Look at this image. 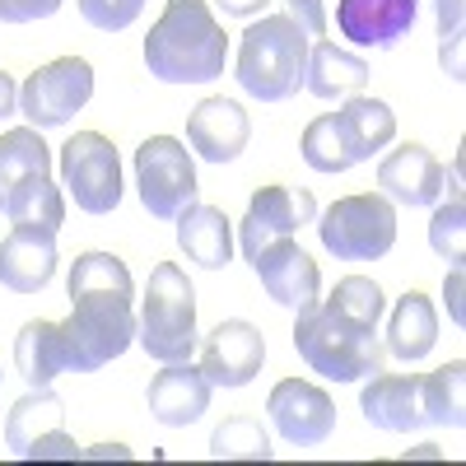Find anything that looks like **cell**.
<instances>
[{
    "instance_id": "cell-1",
    "label": "cell",
    "mask_w": 466,
    "mask_h": 466,
    "mask_svg": "<svg viewBox=\"0 0 466 466\" xmlns=\"http://www.w3.org/2000/svg\"><path fill=\"white\" fill-rule=\"evenodd\" d=\"M145 66L164 85H210L228 66V33L206 0H168L145 37Z\"/></svg>"
},
{
    "instance_id": "cell-2",
    "label": "cell",
    "mask_w": 466,
    "mask_h": 466,
    "mask_svg": "<svg viewBox=\"0 0 466 466\" xmlns=\"http://www.w3.org/2000/svg\"><path fill=\"white\" fill-rule=\"evenodd\" d=\"M294 350L308 369L331 382H360V378H373L387 369V345L378 340V327L345 318L340 308H331L322 299L299 313Z\"/></svg>"
},
{
    "instance_id": "cell-3",
    "label": "cell",
    "mask_w": 466,
    "mask_h": 466,
    "mask_svg": "<svg viewBox=\"0 0 466 466\" xmlns=\"http://www.w3.org/2000/svg\"><path fill=\"white\" fill-rule=\"evenodd\" d=\"M56 340H61V369L66 373H94L112 360H122L136 340L131 294H116V289L70 294V318L56 322Z\"/></svg>"
},
{
    "instance_id": "cell-4",
    "label": "cell",
    "mask_w": 466,
    "mask_h": 466,
    "mask_svg": "<svg viewBox=\"0 0 466 466\" xmlns=\"http://www.w3.org/2000/svg\"><path fill=\"white\" fill-rule=\"evenodd\" d=\"M308 37L289 15H261L238 43V70L233 80L243 85V94L261 103H285L303 89V70H308Z\"/></svg>"
},
{
    "instance_id": "cell-5",
    "label": "cell",
    "mask_w": 466,
    "mask_h": 466,
    "mask_svg": "<svg viewBox=\"0 0 466 466\" xmlns=\"http://www.w3.org/2000/svg\"><path fill=\"white\" fill-rule=\"evenodd\" d=\"M136 340L149 360L182 364L197 355V289L173 261H159L149 270V285L136 313Z\"/></svg>"
},
{
    "instance_id": "cell-6",
    "label": "cell",
    "mask_w": 466,
    "mask_h": 466,
    "mask_svg": "<svg viewBox=\"0 0 466 466\" xmlns=\"http://www.w3.org/2000/svg\"><path fill=\"white\" fill-rule=\"evenodd\" d=\"M318 238L336 261H378L397 248V206L382 191L340 197L318 219Z\"/></svg>"
},
{
    "instance_id": "cell-7",
    "label": "cell",
    "mask_w": 466,
    "mask_h": 466,
    "mask_svg": "<svg viewBox=\"0 0 466 466\" xmlns=\"http://www.w3.org/2000/svg\"><path fill=\"white\" fill-rule=\"evenodd\" d=\"M136 187H140V206L154 219H177L201 191L187 145L173 136H149L136 149Z\"/></svg>"
},
{
    "instance_id": "cell-8",
    "label": "cell",
    "mask_w": 466,
    "mask_h": 466,
    "mask_svg": "<svg viewBox=\"0 0 466 466\" xmlns=\"http://www.w3.org/2000/svg\"><path fill=\"white\" fill-rule=\"evenodd\" d=\"M61 182L85 215H112L122 206V159L103 131H80L61 145Z\"/></svg>"
},
{
    "instance_id": "cell-9",
    "label": "cell",
    "mask_w": 466,
    "mask_h": 466,
    "mask_svg": "<svg viewBox=\"0 0 466 466\" xmlns=\"http://www.w3.org/2000/svg\"><path fill=\"white\" fill-rule=\"evenodd\" d=\"M89 98H94V66L85 56H56L24 80L19 112L37 131H52L66 127L80 107H89Z\"/></svg>"
},
{
    "instance_id": "cell-10",
    "label": "cell",
    "mask_w": 466,
    "mask_h": 466,
    "mask_svg": "<svg viewBox=\"0 0 466 466\" xmlns=\"http://www.w3.org/2000/svg\"><path fill=\"white\" fill-rule=\"evenodd\" d=\"M266 415L276 424V434L294 448H322L336 434V401L303 378H285L270 387Z\"/></svg>"
},
{
    "instance_id": "cell-11",
    "label": "cell",
    "mask_w": 466,
    "mask_h": 466,
    "mask_svg": "<svg viewBox=\"0 0 466 466\" xmlns=\"http://www.w3.org/2000/svg\"><path fill=\"white\" fill-rule=\"evenodd\" d=\"M318 219V201H313V191H294V187H261L252 191V201H248V215L238 224V243H243V257L252 261L266 243H276V238H294V233L303 224H313Z\"/></svg>"
},
{
    "instance_id": "cell-12",
    "label": "cell",
    "mask_w": 466,
    "mask_h": 466,
    "mask_svg": "<svg viewBox=\"0 0 466 466\" xmlns=\"http://www.w3.org/2000/svg\"><path fill=\"white\" fill-rule=\"evenodd\" d=\"M266 364V336L243 322V318H224L206 340H201V373L210 387H248Z\"/></svg>"
},
{
    "instance_id": "cell-13",
    "label": "cell",
    "mask_w": 466,
    "mask_h": 466,
    "mask_svg": "<svg viewBox=\"0 0 466 466\" xmlns=\"http://www.w3.org/2000/svg\"><path fill=\"white\" fill-rule=\"evenodd\" d=\"M252 270H257L261 289L276 299L280 308H289V313H303V308H313L318 294H322V270H318V261L308 257L294 238L266 243V248L252 257Z\"/></svg>"
},
{
    "instance_id": "cell-14",
    "label": "cell",
    "mask_w": 466,
    "mask_h": 466,
    "mask_svg": "<svg viewBox=\"0 0 466 466\" xmlns=\"http://www.w3.org/2000/svg\"><path fill=\"white\" fill-rule=\"evenodd\" d=\"M378 191H382L387 201L410 206V210L439 206L448 197V168L424 145L406 140L401 149L382 154V164H378Z\"/></svg>"
},
{
    "instance_id": "cell-15",
    "label": "cell",
    "mask_w": 466,
    "mask_h": 466,
    "mask_svg": "<svg viewBox=\"0 0 466 466\" xmlns=\"http://www.w3.org/2000/svg\"><path fill=\"white\" fill-rule=\"evenodd\" d=\"M248 136H252V122L243 103L233 98H201L187 116V140L206 164H233L248 149Z\"/></svg>"
},
{
    "instance_id": "cell-16",
    "label": "cell",
    "mask_w": 466,
    "mask_h": 466,
    "mask_svg": "<svg viewBox=\"0 0 466 466\" xmlns=\"http://www.w3.org/2000/svg\"><path fill=\"white\" fill-rule=\"evenodd\" d=\"M415 15L420 0H336V28L355 47H397Z\"/></svg>"
},
{
    "instance_id": "cell-17",
    "label": "cell",
    "mask_w": 466,
    "mask_h": 466,
    "mask_svg": "<svg viewBox=\"0 0 466 466\" xmlns=\"http://www.w3.org/2000/svg\"><path fill=\"white\" fill-rule=\"evenodd\" d=\"M210 392L215 387L206 382V373L182 360V364H164L159 373L149 378V415L168 424V430H187L210 410Z\"/></svg>"
},
{
    "instance_id": "cell-18",
    "label": "cell",
    "mask_w": 466,
    "mask_h": 466,
    "mask_svg": "<svg viewBox=\"0 0 466 466\" xmlns=\"http://www.w3.org/2000/svg\"><path fill=\"white\" fill-rule=\"evenodd\" d=\"M56 280V233L47 228H10L0 243V285L10 294H43Z\"/></svg>"
},
{
    "instance_id": "cell-19",
    "label": "cell",
    "mask_w": 466,
    "mask_h": 466,
    "mask_svg": "<svg viewBox=\"0 0 466 466\" xmlns=\"http://www.w3.org/2000/svg\"><path fill=\"white\" fill-rule=\"evenodd\" d=\"M360 410L373 430L382 434H415L424 430V401H420V378L410 373H373L360 392Z\"/></svg>"
},
{
    "instance_id": "cell-20",
    "label": "cell",
    "mask_w": 466,
    "mask_h": 466,
    "mask_svg": "<svg viewBox=\"0 0 466 466\" xmlns=\"http://www.w3.org/2000/svg\"><path fill=\"white\" fill-rule=\"evenodd\" d=\"M364 85H369V61L364 56L313 37V47H308V70H303V89L308 94L322 98V103H336V98L364 94Z\"/></svg>"
},
{
    "instance_id": "cell-21",
    "label": "cell",
    "mask_w": 466,
    "mask_h": 466,
    "mask_svg": "<svg viewBox=\"0 0 466 466\" xmlns=\"http://www.w3.org/2000/svg\"><path fill=\"white\" fill-rule=\"evenodd\" d=\"M331 116H336V131L345 136V149H350V159H355V164L373 159L378 149H387L397 140V112L387 107L382 98L355 94V98H345Z\"/></svg>"
},
{
    "instance_id": "cell-22",
    "label": "cell",
    "mask_w": 466,
    "mask_h": 466,
    "mask_svg": "<svg viewBox=\"0 0 466 466\" xmlns=\"http://www.w3.org/2000/svg\"><path fill=\"white\" fill-rule=\"evenodd\" d=\"M173 224H177V248L187 252V261H197L206 270H224L233 261V228L219 206L191 201Z\"/></svg>"
},
{
    "instance_id": "cell-23",
    "label": "cell",
    "mask_w": 466,
    "mask_h": 466,
    "mask_svg": "<svg viewBox=\"0 0 466 466\" xmlns=\"http://www.w3.org/2000/svg\"><path fill=\"white\" fill-rule=\"evenodd\" d=\"M434 340H439V313H434L430 294L406 289L392 308V322H387V355L415 364L434 350Z\"/></svg>"
},
{
    "instance_id": "cell-24",
    "label": "cell",
    "mask_w": 466,
    "mask_h": 466,
    "mask_svg": "<svg viewBox=\"0 0 466 466\" xmlns=\"http://www.w3.org/2000/svg\"><path fill=\"white\" fill-rule=\"evenodd\" d=\"M5 215L15 228H47V233H61L66 224V197L61 187L52 182V173H33L24 182H15L5 191Z\"/></svg>"
},
{
    "instance_id": "cell-25",
    "label": "cell",
    "mask_w": 466,
    "mask_h": 466,
    "mask_svg": "<svg viewBox=\"0 0 466 466\" xmlns=\"http://www.w3.org/2000/svg\"><path fill=\"white\" fill-rule=\"evenodd\" d=\"M61 420H66V406L52 387H28V397H19L5 415V448L24 457L33 439H43L47 430H61Z\"/></svg>"
},
{
    "instance_id": "cell-26",
    "label": "cell",
    "mask_w": 466,
    "mask_h": 466,
    "mask_svg": "<svg viewBox=\"0 0 466 466\" xmlns=\"http://www.w3.org/2000/svg\"><path fill=\"white\" fill-rule=\"evenodd\" d=\"M15 369L28 387H52L66 369H61V340H56V322L33 318L19 327L15 336Z\"/></svg>"
},
{
    "instance_id": "cell-27",
    "label": "cell",
    "mask_w": 466,
    "mask_h": 466,
    "mask_svg": "<svg viewBox=\"0 0 466 466\" xmlns=\"http://www.w3.org/2000/svg\"><path fill=\"white\" fill-rule=\"evenodd\" d=\"M420 401H424V420L443 424V430H461L466 424V364L452 360L434 373L420 378Z\"/></svg>"
},
{
    "instance_id": "cell-28",
    "label": "cell",
    "mask_w": 466,
    "mask_h": 466,
    "mask_svg": "<svg viewBox=\"0 0 466 466\" xmlns=\"http://www.w3.org/2000/svg\"><path fill=\"white\" fill-rule=\"evenodd\" d=\"M33 173H52V149L37 127H19L0 136V191H10L15 182Z\"/></svg>"
},
{
    "instance_id": "cell-29",
    "label": "cell",
    "mask_w": 466,
    "mask_h": 466,
    "mask_svg": "<svg viewBox=\"0 0 466 466\" xmlns=\"http://www.w3.org/2000/svg\"><path fill=\"white\" fill-rule=\"evenodd\" d=\"M270 434L257 415H228L210 434V457L219 461H270Z\"/></svg>"
},
{
    "instance_id": "cell-30",
    "label": "cell",
    "mask_w": 466,
    "mask_h": 466,
    "mask_svg": "<svg viewBox=\"0 0 466 466\" xmlns=\"http://www.w3.org/2000/svg\"><path fill=\"white\" fill-rule=\"evenodd\" d=\"M70 294H80V289H116V294H131L136 299V280H131V270L122 257H112V252H80L70 266V280H66Z\"/></svg>"
},
{
    "instance_id": "cell-31",
    "label": "cell",
    "mask_w": 466,
    "mask_h": 466,
    "mask_svg": "<svg viewBox=\"0 0 466 466\" xmlns=\"http://www.w3.org/2000/svg\"><path fill=\"white\" fill-rule=\"evenodd\" d=\"M303 164L313 168V173H345V168H355V159H350V149H345V136L336 131V116H318V122H308L303 140Z\"/></svg>"
},
{
    "instance_id": "cell-32",
    "label": "cell",
    "mask_w": 466,
    "mask_h": 466,
    "mask_svg": "<svg viewBox=\"0 0 466 466\" xmlns=\"http://www.w3.org/2000/svg\"><path fill=\"white\" fill-rule=\"evenodd\" d=\"M430 248H434L443 261L461 266V257H466V201H461V191H452L448 201L434 206V219H430Z\"/></svg>"
},
{
    "instance_id": "cell-33",
    "label": "cell",
    "mask_w": 466,
    "mask_h": 466,
    "mask_svg": "<svg viewBox=\"0 0 466 466\" xmlns=\"http://www.w3.org/2000/svg\"><path fill=\"white\" fill-rule=\"evenodd\" d=\"M331 308H340L345 318H355V322H369V327H378L382 322V289H378V280H369V276H345L336 289H331V299H327Z\"/></svg>"
},
{
    "instance_id": "cell-34",
    "label": "cell",
    "mask_w": 466,
    "mask_h": 466,
    "mask_svg": "<svg viewBox=\"0 0 466 466\" xmlns=\"http://www.w3.org/2000/svg\"><path fill=\"white\" fill-rule=\"evenodd\" d=\"M434 15H439V61L448 80H466V66H461V15L466 5L461 0H434Z\"/></svg>"
},
{
    "instance_id": "cell-35",
    "label": "cell",
    "mask_w": 466,
    "mask_h": 466,
    "mask_svg": "<svg viewBox=\"0 0 466 466\" xmlns=\"http://www.w3.org/2000/svg\"><path fill=\"white\" fill-rule=\"evenodd\" d=\"M145 10V0H80V15L98 33H127Z\"/></svg>"
},
{
    "instance_id": "cell-36",
    "label": "cell",
    "mask_w": 466,
    "mask_h": 466,
    "mask_svg": "<svg viewBox=\"0 0 466 466\" xmlns=\"http://www.w3.org/2000/svg\"><path fill=\"white\" fill-rule=\"evenodd\" d=\"M80 443H75L66 430H47L43 439H33L28 443V452H24V461H80Z\"/></svg>"
},
{
    "instance_id": "cell-37",
    "label": "cell",
    "mask_w": 466,
    "mask_h": 466,
    "mask_svg": "<svg viewBox=\"0 0 466 466\" xmlns=\"http://www.w3.org/2000/svg\"><path fill=\"white\" fill-rule=\"evenodd\" d=\"M61 10V0H0V24H37L52 19Z\"/></svg>"
},
{
    "instance_id": "cell-38",
    "label": "cell",
    "mask_w": 466,
    "mask_h": 466,
    "mask_svg": "<svg viewBox=\"0 0 466 466\" xmlns=\"http://www.w3.org/2000/svg\"><path fill=\"white\" fill-rule=\"evenodd\" d=\"M285 15H289L308 37H322V33H327V5H322V0H285Z\"/></svg>"
},
{
    "instance_id": "cell-39",
    "label": "cell",
    "mask_w": 466,
    "mask_h": 466,
    "mask_svg": "<svg viewBox=\"0 0 466 466\" xmlns=\"http://www.w3.org/2000/svg\"><path fill=\"white\" fill-rule=\"evenodd\" d=\"M461 285H466V280H461V266H452V270H448V313H452V322H457V327L466 322V303H461Z\"/></svg>"
},
{
    "instance_id": "cell-40",
    "label": "cell",
    "mask_w": 466,
    "mask_h": 466,
    "mask_svg": "<svg viewBox=\"0 0 466 466\" xmlns=\"http://www.w3.org/2000/svg\"><path fill=\"white\" fill-rule=\"evenodd\" d=\"M215 5L224 10V15H233V19H252V15H261L270 0H215Z\"/></svg>"
},
{
    "instance_id": "cell-41",
    "label": "cell",
    "mask_w": 466,
    "mask_h": 466,
    "mask_svg": "<svg viewBox=\"0 0 466 466\" xmlns=\"http://www.w3.org/2000/svg\"><path fill=\"white\" fill-rule=\"evenodd\" d=\"M19 112V85L10 80L5 70H0V122H5V116H15Z\"/></svg>"
},
{
    "instance_id": "cell-42",
    "label": "cell",
    "mask_w": 466,
    "mask_h": 466,
    "mask_svg": "<svg viewBox=\"0 0 466 466\" xmlns=\"http://www.w3.org/2000/svg\"><path fill=\"white\" fill-rule=\"evenodd\" d=\"M80 457H89V461H107V457L127 461V457H131V448H122V443H98V448H89V452H80Z\"/></svg>"
},
{
    "instance_id": "cell-43",
    "label": "cell",
    "mask_w": 466,
    "mask_h": 466,
    "mask_svg": "<svg viewBox=\"0 0 466 466\" xmlns=\"http://www.w3.org/2000/svg\"><path fill=\"white\" fill-rule=\"evenodd\" d=\"M0 210H5V191H0Z\"/></svg>"
}]
</instances>
